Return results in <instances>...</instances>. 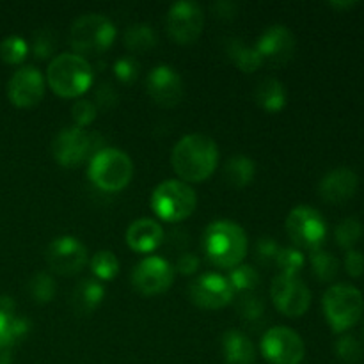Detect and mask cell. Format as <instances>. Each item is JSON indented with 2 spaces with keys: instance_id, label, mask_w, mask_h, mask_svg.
Instances as JSON below:
<instances>
[{
  "instance_id": "cell-1",
  "label": "cell",
  "mask_w": 364,
  "mask_h": 364,
  "mask_svg": "<svg viewBox=\"0 0 364 364\" xmlns=\"http://www.w3.org/2000/svg\"><path fill=\"white\" fill-rule=\"evenodd\" d=\"M174 173L185 183H201L219 166V148L205 134H188L176 142L171 153Z\"/></svg>"
},
{
  "instance_id": "cell-2",
  "label": "cell",
  "mask_w": 364,
  "mask_h": 364,
  "mask_svg": "<svg viewBox=\"0 0 364 364\" xmlns=\"http://www.w3.org/2000/svg\"><path fill=\"white\" fill-rule=\"evenodd\" d=\"M203 247L213 265L231 270L242 265L247 256L249 240L240 224L223 219L208 224L203 235Z\"/></svg>"
},
{
  "instance_id": "cell-3",
  "label": "cell",
  "mask_w": 364,
  "mask_h": 364,
  "mask_svg": "<svg viewBox=\"0 0 364 364\" xmlns=\"http://www.w3.org/2000/svg\"><path fill=\"white\" fill-rule=\"evenodd\" d=\"M95 80L89 60L78 53H60L53 57L46 70V84L60 98H80Z\"/></svg>"
},
{
  "instance_id": "cell-4",
  "label": "cell",
  "mask_w": 364,
  "mask_h": 364,
  "mask_svg": "<svg viewBox=\"0 0 364 364\" xmlns=\"http://www.w3.org/2000/svg\"><path fill=\"white\" fill-rule=\"evenodd\" d=\"M89 180L103 192H119L134 178V162L117 148H102L89 160Z\"/></svg>"
},
{
  "instance_id": "cell-5",
  "label": "cell",
  "mask_w": 364,
  "mask_h": 364,
  "mask_svg": "<svg viewBox=\"0 0 364 364\" xmlns=\"http://www.w3.org/2000/svg\"><path fill=\"white\" fill-rule=\"evenodd\" d=\"M117 28L110 18L100 13H87L71 23L70 43L78 55H95L112 46Z\"/></svg>"
},
{
  "instance_id": "cell-6",
  "label": "cell",
  "mask_w": 364,
  "mask_h": 364,
  "mask_svg": "<svg viewBox=\"0 0 364 364\" xmlns=\"http://www.w3.org/2000/svg\"><path fill=\"white\" fill-rule=\"evenodd\" d=\"M323 315L334 333H345L359 322L364 311L363 294L352 284H334L322 299Z\"/></svg>"
},
{
  "instance_id": "cell-7",
  "label": "cell",
  "mask_w": 364,
  "mask_h": 364,
  "mask_svg": "<svg viewBox=\"0 0 364 364\" xmlns=\"http://www.w3.org/2000/svg\"><path fill=\"white\" fill-rule=\"evenodd\" d=\"M198 194L181 180H164L151 194V210L167 223H181L194 213Z\"/></svg>"
},
{
  "instance_id": "cell-8",
  "label": "cell",
  "mask_w": 364,
  "mask_h": 364,
  "mask_svg": "<svg viewBox=\"0 0 364 364\" xmlns=\"http://www.w3.org/2000/svg\"><path fill=\"white\" fill-rule=\"evenodd\" d=\"M102 137L84 128L70 127L60 130L52 141V155L63 167H78L100 151Z\"/></svg>"
},
{
  "instance_id": "cell-9",
  "label": "cell",
  "mask_w": 364,
  "mask_h": 364,
  "mask_svg": "<svg viewBox=\"0 0 364 364\" xmlns=\"http://www.w3.org/2000/svg\"><path fill=\"white\" fill-rule=\"evenodd\" d=\"M287 231L295 247L316 251L327 237V220L313 206L299 205L288 213Z\"/></svg>"
},
{
  "instance_id": "cell-10",
  "label": "cell",
  "mask_w": 364,
  "mask_h": 364,
  "mask_svg": "<svg viewBox=\"0 0 364 364\" xmlns=\"http://www.w3.org/2000/svg\"><path fill=\"white\" fill-rule=\"evenodd\" d=\"M262 354L272 364H301L306 345L301 334L290 327H270L262 338Z\"/></svg>"
},
{
  "instance_id": "cell-11",
  "label": "cell",
  "mask_w": 364,
  "mask_h": 364,
  "mask_svg": "<svg viewBox=\"0 0 364 364\" xmlns=\"http://www.w3.org/2000/svg\"><path fill=\"white\" fill-rule=\"evenodd\" d=\"M166 27L173 41L178 45H191L201 36L205 27V13L198 2L180 0L167 11Z\"/></svg>"
},
{
  "instance_id": "cell-12",
  "label": "cell",
  "mask_w": 364,
  "mask_h": 364,
  "mask_svg": "<svg viewBox=\"0 0 364 364\" xmlns=\"http://www.w3.org/2000/svg\"><path fill=\"white\" fill-rule=\"evenodd\" d=\"M174 265L162 256H146L132 272V284L142 295H160L174 283Z\"/></svg>"
},
{
  "instance_id": "cell-13",
  "label": "cell",
  "mask_w": 364,
  "mask_h": 364,
  "mask_svg": "<svg viewBox=\"0 0 364 364\" xmlns=\"http://www.w3.org/2000/svg\"><path fill=\"white\" fill-rule=\"evenodd\" d=\"M270 297L277 311L287 316H302L311 306V291L299 276H279L272 281Z\"/></svg>"
},
{
  "instance_id": "cell-14",
  "label": "cell",
  "mask_w": 364,
  "mask_h": 364,
  "mask_svg": "<svg viewBox=\"0 0 364 364\" xmlns=\"http://www.w3.org/2000/svg\"><path fill=\"white\" fill-rule=\"evenodd\" d=\"M188 297L203 309H223L235 301V290L228 276L206 272L196 277L188 287Z\"/></svg>"
},
{
  "instance_id": "cell-15",
  "label": "cell",
  "mask_w": 364,
  "mask_h": 364,
  "mask_svg": "<svg viewBox=\"0 0 364 364\" xmlns=\"http://www.w3.org/2000/svg\"><path fill=\"white\" fill-rule=\"evenodd\" d=\"M46 262L55 274L75 276L87 263V249L78 238L70 235L57 237L46 249Z\"/></svg>"
},
{
  "instance_id": "cell-16",
  "label": "cell",
  "mask_w": 364,
  "mask_h": 364,
  "mask_svg": "<svg viewBox=\"0 0 364 364\" xmlns=\"http://www.w3.org/2000/svg\"><path fill=\"white\" fill-rule=\"evenodd\" d=\"M146 89L155 103L174 107L183 98V78L169 64H159L148 73Z\"/></svg>"
},
{
  "instance_id": "cell-17",
  "label": "cell",
  "mask_w": 364,
  "mask_h": 364,
  "mask_svg": "<svg viewBox=\"0 0 364 364\" xmlns=\"http://www.w3.org/2000/svg\"><path fill=\"white\" fill-rule=\"evenodd\" d=\"M45 77L36 66H23L11 77L7 95L13 105L28 109L38 105L45 96Z\"/></svg>"
},
{
  "instance_id": "cell-18",
  "label": "cell",
  "mask_w": 364,
  "mask_h": 364,
  "mask_svg": "<svg viewBox=\"0 0 364 364\" xmlns=\"http://www.w3.org/2000/svg\"><path fill=\"white\" fill-rule=\"evenodd\" d=\"M255 48L258 50L263 63H269L272 66H283V64H287L294 57L295 36L284 25H270L259 36Z\"/></svg>"
},
{
  "instance_id": "cell-19",
  "label": "cell",
  "mask_w": 364,
  "mask_h": 364,
  "mask_svg": "<svg viewBox=\"0 0 364 364\" xmlns=\"http://www.w3.org/2000/svg\"><path fill=\"white\" fill-rule=\"evenodd\" d=\"M358 185L359 178L350 167H336L322 178L318 192L323 201L331 203V205H341V203H347L348 199L354 198Z\"/></svg>"
},
{
  "instance_id": "cell-20",
  "label": "cell",
  "mask_w": 364,
  "mask_h": 364,
  "mask_svg": "<svg viewBox=\"0 0 364 364\" xmlns=\"http://www.w3.org/2000/svg\"><path fill=\"white\" fill-rule=\"evenodd\" d=\"M164 228L153 219H137L128 226L127 244L132 251L139 255H149L160 247L164 242Z\"/></svg>"
},
{
  "instance_id": "cell-21",
  "label": "cell",
  "mask_w": 364,
  "mask_h": 364,
  "mask_svg": "<svg viewBox=\"0 0 364 364\" xmlns=\"http://www.w3.org/2000/svg\"><path fill=\"white\" fill-rule=\"evenodd\" d=\"M105 299V287L98 279H82L71 294V308L77 315H91Z\"/></svg>"
},
{
  "instance_id": "cell-22",
  "label": "cell",
  "mask_w": 364,
  "mask_h": 364,
  "mask_svg": "<svg viewBox=\"0 0 364 364\" xmlns=\"http://www.w3.org/2000/svg\"><path fill=\"white\" fill-rule=\"evenodd\" d=\"M223 354L226 364H255L256 350L252 341L240 331H226L223 336Z\"/></svg>"
},
{
  "instance_id": "cell-23",
  "label": "cell",
  "mask_w": 364,
  "mask_h": 364,
  "mask_svg": "<svg viewBox=\"0 0 364 364\" xmlns=\"http://www.w3.org/2000/svg\"><path fill=\"white\" fill-rule=\"evenodd\" d=\"M255 100L263 110L267 112H279L287 107V89H284V84L277 78H263L255 89Z\"/></svg>"
},
{
  "instance_id": "cell-24",
  "label": "cell",
  "mask_w": 364,
  "mask_h": 364,
  "mask_svg": "<svg viewBox=\"0 0 364 364\" xmlns=\"http://www.w3.org/2000/svg\"><path fill=\"white\" fill-rule=\"evenodd\" d=\"M256 164L247 155H233L224 164V180L235 188H244L255 180Z\"/></svg>"
},
{
  "instance_id": "cell-25",
  "label": "cell",
  "mask_w": 364,
  "mask_h": 364,
  "mask_svg": "<svg viewBox=\"0 0 364 364\" xmlns=\"http://www.w3.org/2000/svg\"><path fill=\"white\" fill-rule=\"evenodd\" d=\"M31 331V322L21 316L0 313V350H11L16 343H20Z\"/></svg>"
},
{
  "instance_id": "cell-26",
  "label": "cell",
  "mask_w": 364,
  "mask_h": 364,
  "mask_svg": "<svg viewBox=\"0 0 364 364\" xmlns=\"http://www.w3.org/2000/svg\"><path fill=\"white\" fill-rule=\"evenodd\" d=\"M156 41V32L148 23H134L124 31V46L132 52H148L155 48Z\"/></svg>"
},
{
  "instance_id": "cell-27",
  "label": "cell",
  "mask_w": 364,
  "mask_h": 364,
  "mask_svg": "<svg viewBox=\"0 0 364 364\" xmlns=\"http://www.w3.org/2000/svg\"><path fill=\"white\" fill-rule=\"evenodd\" d=\"M228 55L233 60L235 66L244 71V73H252L258 68H262L263 64V59L259 57L258 50L255 46H245L238 39L230 43V46H228Z\"/></svg>"
},
{
  "instance_id": "cell-28",
  "label": "cell",
  "mask_w": 364,
  "mask_h": 364,
  "mask_svg": "<svg viewBox=\"0 0 364 364\" xmlns=\"http://www.w3.org/2000/svg\"><path fill=\"white\" fill-rule=\"evenodd\" d=\"M309 262H311V269L316 279L323 281V283H331L340 272V262H338L336 256L329 251H323V249L311 251Z\"/></svg>"
},
{
  "instance_id": "cell-29",
  "label": "cell",
  "mask_w": 364,
  "mask_h": 364,
  "mask_svg": "<svg viewBox=\"0 0 364 364\" xmlns=\"http://www.w3.org/2000/svg\"><path fill=\"white\" fill-rule=\"evenodd\" d=\"M89 265H91L92 274L100 283L116 279L117 274H119V259L112 251H98L91 258Z\"/></svg>"
},
{
  "instance_id": "cell-30",
  "label": "cell",
  "mask_w": 364,
  "mask_h": 364,
  "mask_svg": "<svg viewBox=\"0 0 364 364\" xmlns=\"http://www.w3.org/2000/svg\"><path fill=\"white\" fill-rule=\"evenodd\" d=\"M228 279H230L235 294H237V291H242V294H251V291H255L256 288H258L259 272L252 265H244V263H242V265L231 269Z\"/></svg>"
},
{
  "instance_id": "cell-31",
  "label": "cell",
  "mask_w": 364,
  "mask_h": 364,
  "mask_svg": "<svg viewBox=\"0 0 364 364\" xmlns=\"http://www.w3.org/2000/svg\"><path fill=\"white\" fill-rule=\"evenodd\" d=\"M274 265L281 270L283 276H299L306 265V258L301 249L297 247H281L276 256Z\"/></svg>"
},
{
  "instance_id": "cell-32",
  "label": "cell",
  "mask_w": 364,
  "mask_h": 364,
  "mask_svg": "<svg viewBox=\"0 0 364 364\" xmlns=\"http://www.w3.org/2000/svg\"><path fill=\"white\" fill-rule=\"evenodd\" d=\"M364 228L361 220L354 219V217H348V219H343L334 230V238H336L338 245L343 249H348L350 251L355 244L363 238Z\"/></svg>"
},
{
  "instance_id": "cell-33",
  "label": "cell",
  "mask_w": 364,
  "mask_h": 364,
  "mask_svg": "<svg viewBox=\"0 0 364 364\" xmlns=\"http://www.w3.org/2000/svg\"><path fill=\"white\" fill-rule=\"evenodd\" d=\"M28 294L39 304H46L53 299L55 295V281L50 274L46 272H38L32 276V279L28 281Z\"/></svg>"
},
{
  "instance_id": "cell-34",
  "label": "cell",
  "mask_w": 364,
  "mask_h": 364,
  "mask_svg": "<svg viewBox=\"0 0 364 364\" xmlns=\"http://www.w3.org/2000/svg\"><path fill=\"white\" fill-rule=\"evenodd\" d=\"M334 350H336V355L345 364H358L363 359L364 354L363 343L358 338L352 336V334H343V336L336 341Z\"/></svg>"
},
{
  "instance_id": "cell-35",
  "label": "cell",
  "mask_w": 364,
  "mask_h": 364,
  "mask_svg": "<svg viewBox=\"0 0 364 364\" xmlns=\"http://www.w3.org/2000/svg\"><path fill=\"white\" fill-rule=\"evenodd\" d=\"M28 53V45L20 36H9L0 43V55L7 64L23 63Z\"/></svg>"
},
{
  "instance_id": "cell-36",
  "label": "cell",
  "mask_w": 364,
  "mask_h": 364,
  "mask_svg": "<svg viewBox=\"0 0 364 364\" xmlns=\"http://www.w3.org/2000/svg\"><path fill=\"white\" fill-rule=\"evenodd\" d=\"M237 311L247 322H258L263 316V311H265V304L255 291L242 294V297L237 302Z\"/></svg>"
},
{
  "instance_id": "cell-37",
  "label": "cell",
  "mask_w": 364,
  "mask_h": 364,
  "mask_svg": "<svg viewBox=\"0 0 364 364\" xmlns=\"http://www.w3.org/2000/svg\"><path fill=\"white\" fill-rule=\"evenodd\" d=\"M139 71H141V64L135 57L124 55L114 63V75L117 77V80L123 82V84H134L139 77Z\"/></svg>"
},
{
  "instance_id": "cell-38",
  "label": "cell",
  "mask_w": 364,
  "mask_h": 364,
  "mask_svg": "<svg viewBox=\"0 0 364 364\" xmlns=\"http://www.w3.org/2000/svg\"><path fill=\"white\" fill-rule=\"evenodd\" d=\"M71 116H73L75 127L85 128L96 119V116H98V109H96L95 102L82 98L73 103V107H71Z\"/></svg>"
},
{
  "instance_id": "cell-39",
  "label": "cell",
  "mask_w": 364,
  "mask_h": 364,
  "mask_svg": "<svg viewBox=\"0 0 364 364\" xmlns=\"http://www.w3.org/2000/svg\"><path fill=\"white\" fill-rule=\"evenodd\" d=\"M53 50H55V36L46 28L36 32L34 41H32V53L38 59H48Z\"/></svg>"
},
{
  "instance_id": "cell-40",
  "label": "cell",
  "mask_w": 364,
  "mask_h": 364,
  "mask_svg": "<svg viewBox=\"0 0 364 364\" xmlns=\"http://www.w3.org/2000/svg\"><path fill=\"white\" fill-rule=\"evenodd\" d=\"M117 103V91L109 84V82H103L96 87L95 92V105L96 109H102V110H109L112 109L114 105Z\"/></svg>"
},
{
  "instance_id": "cell-41",
  "label": "cell",
  "mask_w": 364,
  "mask_h": 364,
  "mask_svg": "<svg viewBox=\"0 0 364 364\" xmlns=\"http://www.w3.org/2000/svg\"><path fill=\"white\" fill-rule=\"evenodd\" d=\"M256 256L262 263H274L276 262V256L279 252V244H277L274 238L270 237H262L256 242Z\"/></svg>"
},
{
  "instance_id": "cell-42",
  "label": "cell",
  "mask_w": 364,
  "mask_h": 364,
  "mask_svg": "<svg viewBox=\"0 0 364 364\" xmlns=\"http://www.w3.org/2000/svg\"><path fill=\"white\" fill-rule=\"evenodd\" d=\"M345 270L348 276L361 277L364 274V255L358 249H350L345 256Z\"/></svg>"
},
{
  "instance_id": "cell-43",
  "label": "cell",
  "mask_w": 364,
  "mask_h": 364,
  "mask_svg": "<svg viewBox=\"0 0 364 364\" xmlns=\"http://www.w3.org/2000/svg\"><path fill=\"white\" fill-rule=\"evenodd\" d=\"M174 270L183 274V276H192V274H196L199 270V258L196 255H192V252H183L178 258Z\"/></svg>"
},
{
  "instance_id": "cell-44",
  "label": "cell",
  "mask_w": 364,
  "mask_h": 364,
  "mask_svg": "<svg viewBox=\"0 0 364 364\" xmlns=\"http://www.w3.org/2000/svg\"><path fill=\"white\" fill-rule=\"evenodd\" d=\"M212 9L213 13H215V16L224 18V20H230V18H233L235 13H237V4L224 0V2L213 4Z\"/></svg>"
},
{
  "instance_id": "cell-45",
  "label": "cell",
  "mask_w": 364,
  "mask_h": 364,
  "mask_svg": "<svg viewBox=\"0 0 364 364\" xmlns=\"http://www.w3.org/2000/svg\"><path fill=\"white\" fill-rule=\"evenodd\" d=\"M14 311H16V302L13 301V297H9V295H0V313L13 315Z\"/></svg>"
},
{
  "instance_id": "cell-46",
  "label": "cell",
  "mask_w": 364,
  "mask_h": 364,
  "mask_svg": "<svg viewBox=\"0 0 364 364\" xmlns=\"http://www.w3.org/2000/svg\"><path fill=\"white\" fill-rule=\"evenodd\" d=\"M13 358H11V350H0V364H11Z\"/></svg>"
},
{
  "instance_id": "cell-47",
  "label": "cell",
  "mask_w": 364,
  "mask_h": 364,
  "mask_svg": "<svg viewBox=\"0 0 364 364\" xmlns=\"http://www.w3.org/2000/svg\"><path fill=\"white\" fill-rule=\"evenodd\" d=\"M331 6L338 9H347V7H354L355 2H331Z\"/></svg>"
}]
</instances>
